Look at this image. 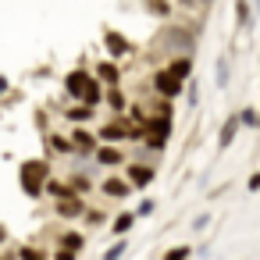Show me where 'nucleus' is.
<instances>
[{"instance_id": "b1692460", "label": "nucleus", "mask_w": 260, "mask_h": 260, "mask_svg": "<svg viewBox=\"0 0 260 260\" xmlns=\"http://www.w3.org/2000/svg\"><path fill=\"white\" fill-rule=\"evenodd\" d=\"M239 125H249V128H260V114H256L253 107H246V111H239Z\"/></svg>"}, {"instance_id": "412c9836", "label": "nucleus", "mask_w": 260, "mask_h": 260, "mask_svg": "<svg viewBox=\"0 0 260 260\" xmlns=\"http://www.w3.org/2000/svg\"><path fill=\"white\" fill-rule=\"evenodd\" d=\"M111 224H114V235H128V228L136 224V214H132V210H121Z\"/></svg>"}, {"instance_id": "2f4dec72", "label": "nucleus", "mask_w": 260, "mask_h": 260, "mask_svg": "<svg viewBox=\"0 0 260 260\" xmlns=\"http://www.w3.org/2000/svg\"><path fill=\"white\" fill-rule=\"evenodd\" d=\"M256 189H260V171H256V175H249V192H256Z\"/></svg>"}, {"instance_id": "c9c22d12", "label": "nucleus", "mask_w": 260, "mask_h": 260, "mask_svg": "<svg viewBox=\"0 0 260 260\" xmlns=\"http://www.w3.org/2000/svg\"><path fill=\"white\" fill-rule=\"evenodd\" d=\"M182 4H185V8H196V0H182Z\"/></svg>"}, {"instance_id": "a878e982", "label": "nucleus", "mask_w": 260, "mask_h": 260, "mask_svg": "<svg viewBox=\"0 0 260 260\" xmlns=\"http://www.w3.org/2000/svg\"><path fill=\"white\" fill-rule=\"evenodd\" d=\"M125 249H128V239H118V242L104 253V260H121V253H125Z\"/></svg>"}, {"instance_id": "0eeeda50", "label": "nucleus", "mask_w": 260, "mask_h": 260, "mask_svg": "<svg viewBox=\"0 0 260 260\" xmlns=\"http://www.w3.org/2000/svg\"><path fill=\"white\" fill-rule=\"evenodd\" d=\"M164 72H168L171 79H178V82H185V79L192 75V57H189V54H178V57H171Z\"/></svg>"}, {"instance_id": "f3484780", "label": "nucleus", "mask_w": 260, "mask_h": 260, "mask_svg": "<svg viewBox=\"0 0 260 260\" xmlns=\"http://www.w3.org/2000/svg\"><path fill=\"white\" fill-rule=\"evenodd\" d=\"M104 43H107V50H111V57H125L132 47H128V40L125 36H118V32H107L104 36Z\"/></svg>"}, {"instance_id": "f03ea898", "label": "nucleus", "mask_w": 260, "mask_h": 260, "mask_svg": "<svg viewBox=\"0 0 260 260\" xmlns=\"http://www.w3.org/2000/svg\"><path fill=\"white\" fill-rule=\"evenodd\" d=\"M171 114H153V118H146V146L150 150H164V143H168V136H171Z\"/></svg>"}, {"instance_id": "5701e85b", "label": "nucleus", "mask_w": 260, "mask_h": 260, "mask_svg": "<svg viewBox=\"0 0 260 260\" xmlns=\"http://www.w3.org/2000/svg\"><path fill=\"white\" fill-rule=\"evenodd\" d=\"M146 8H150V15H157V18H168V15H171V4H168V0H146Z\"/></svg>"}, {"instance_id": "39448f33", "label": "nucleus", "mask_w": 260, "mask_h": 260, "mask_svg": "<svg viewBox=\"0 0 260 260\" xmlns=\"http://www.w3.org/2000/svg\"><path fill=\"white\" fill-rule=\"evenodd\" d=\"M182 86H185V82H178V79H171V75H168L164 68H160V72L153 75V89H157V93H160L164 100H175V96L182 93Z\"/></svg>"}, {"instance_id": "58836bf2", "label": "nucleus", "mask_w": 260, "mask_h": 260, "mask_svg": "<svg viewBox=\"0 0 260 260\" xmlns=\"http://www.w3.org/2000/svg\"><path fill=\"white\" fill-rule=\"evenodd\" d=\"M256 114H260V111H256Z\"/></svg>"}, {"instance_id": "20e7f679", "label": "nucleus", "mask_w": 260, "mask_h": 260, "mask_svg": "<svg viewBox=\"0 0 260 260\" xmlns=\"http://www.w3.org/2000/svg\"><path fill=\"white\" fill-rule=\"evenodd\" d=\"M68 139H72L75 153H82V157H93V153H96V146H100V139H96V136H93L89 128H75V132H72Z\"/></svg>"}, {"instance_id": "4468645a", "label": "nucleus", "mask_w": 260, "mask_h": 260, "mask_svg": "<svg viewBox=\"0 0 260 260\" xmlns=\"http://www.w3.org/2000/svg\"><path fill=\"white\" fill-rule=\"evenodd\" d=\"M100 189H104V196H111V200H125V196L132 192V185H128L125 178H118V175H114V178H107Z\"/></svg>"}, {"instance_id": "7ed1b4c3", "label": "nucleus", "mask_w": 260, "mask_h": 260, "mask_svg": "<svg viewBox=\"0 0 260 260\" xmlns=\"http://www.w3.org/2000/svg\"><path fill=\"white\" fill-rule=\"evenodd\" d=\"M96 139H100L104 146H118L121 139H128V128H125V118H114V121H104V125H100V132H96Z\"/></svg>"}, {"instance_id": "423d86ee", "label": "nucleus", "mask_w": 260, "mask_h": 260, "mask_svg": "<svg viewBox=\"0 0 260 260\" xmlns=\"http://www.w3.org/2000/svg\"><path fill=\"white\" fill-rule=\"evenodd\" d=\"M153 175H157V171H153L150 164H128V168H125V178H128L132 189H146V185L153 182Z\"/></svg>"}, {"instance_id": "9d476101", "label": "nucleus", "mask_w": 260, "mask_h": 260, "mask_svg": "<svg viewBox=\"0 0 260 260\" xmlns=\"http://www.w3.org/2000/svg\"><path fill=\"white\" fill-rule=\"evenodd\" d=\"M89 79H93V75H89V68H75V72H72V75L64 79V89H68V96H75V100H79Z\"/></svg>"}, {"instance_id": "cd10ccee", "label": "nucleus", "mask_w": 260, "mask_h": 260, "mask_svg": "<svg viewBox=\"0 0 260 260\" xmlns=\"http://www.w3.org/2000/svg\"><path fill=\"white\" fill-rule=\"evenodd\" d=\"M82 217H86V224H89V228H96V224H104V221H107V214H104V210H86Z\"/></svg>"}, {"instance_id": "9b49d317", "label": "nucleus", "mask_w": 260, "mask_h": 260, "mask_svg": "<svg viewBox=\"0 0 260 260\" xmlns=\"http://www.w3.org/2000/svg\"><path fill=\"white\" fill-rule=\"evenodd\" d=\"M96 164H104V168H118V164H125V150H118V146H96Z\"/></svg>"}, {"instance_id": "1a4fd4ad", "label": "nucleus", "mask_w": 260, "mask_h": 260, "mask_svg": "<svg viewBox=\"0 0 260 260\" xmlns=\"http://www.w3.org/2000/svg\"><path fill=\"white\" fill-rule=\"evenodd\" d=\"M54 210H57L61 217H68V221H75V217H82V214H86V200H82V196L57 200V203H54Z\"/></svg>"}, {"instance_id": "473e14b6", "label": "nucleus", "mask_w": 260, "mask_h": 260, "mask_svg": "<svg viewBox=\"0 0 260 260\" xmlns=\"http://www.w3.org/2000/svg\"><path fill=\"white\" fill-rule=\"evenodd\" d=\"M4 93H8V79H4V75H0V96H4Z\"/></svg>"}, {"instance_id": "bb28decb", "label": "nucleus", "mask_w": 260, "mask_h": 260, "mask_svg": "<svg viewBox=\"0 0 260 260\" xmlns=\"http://www.w3.org/2000/svg\"><path fill=\"white\" fill-rule=\"evenodd\" d=\"M189 256H192V246H175L164 253V260H189Z\"/></svg>"}, {"instance_id": "f8f14e48", "label": "nucleus", "mask_w": 260, "mask_h": 260, "mask_svg": "<svg viewBox=\"0 0 260 260\" xmlns=\"http://www.w3.org/2000/svg\"><path fill=\"white\" fill-rule=\"evenodd\" d=\"M235 136H239V114H232V118L221 125V132H217V150H228V146L235 143Z\"/></svg>"}, {"instance_id": "393cba45", "label": "nucleus", "mask_w": 260, "mask_h": 260, "mask_svg": "<svg viewBox=\"0 0 260 260\" xmlns=\"http://www.w3.org/2000/svg\"><path fill=\"white\" fill-rule=\"evenodd\" d=\"M235 22L249 25V0H235Z\"/></svg>"}, {"instance_id": "e433bc0d", "label": "nucleus", "mask_w": 260, "mask_h": 260, "mask_svg": "<svg viewBox=\"0 0 260 260\" xmlns=\"http://www.w3.org/2000/svg\"><path fill=\"white\" fill-rule=\"evenodd\" d=\"M256 8H260V0H256Z\"/></svg>"}, {"instance_id": "dca6fc26", "label": "nucleus", "mask_w": 260, "mask_h": 260, "mask_svg": "<svg viewBox=\"0 0 260 260\" xmlns=\"http://www.w3.org/2000/svg\"><path fill=\"white\" fill-rule=\"evenodd\" d=\"M64 121H72L75 128H82L86 121H93V107H86V104H79V107H68V111H64Z\"/></svg>"}, {"instance_id": "c756f323", "label": "nucleus", "mask_w": 260, "mask_h": 260, "mask_svg": "<svg viewBox=\"0 0 260 260\" xmlns=\"http://www.w3.org/2000/svg\"><path fill=\"white\" fill-rule=\"evenodd\" d=\"M228 82V61H217V86Z\"/></svg>"}, {"instance_id": "f257e3e1", "label": "nucleus", "mask_w": 260, "mask_h": 260, "mask_svg": "<svg viewBox=\"0 0 260 260\" xmlns=\"http://www.w3.org/2000/svg\"><path fill=\"white\" fill-rule=\"evenodd\" d=\"M18 178H22V192L32 196V200H40V196H43V185H47V178H50V164L40 160V157H36V160H22Z\"/></svg>"}, {"instance_id": "4be33fe9", "label": "nucleus", "mask_w": 260, "mask_h": 260, "mask_svg": "<svg viewBox=\"0 0 260 260\" xmlns=\"http://www.w3.org/2000/svg\"><path fill=\"white\" fill-rule=\"evenodd\" d=\"M18 260H50V256H47L40 246H22V249H18Z\"/></svg>"}, {"instance_id": "f704fd0d", "label": "nucleus", "mask_w": 260, "mask_h": 260, "mask_svg": "<svg viewBox=\"0 0 260 260\" xmlns=\"http://www.w3.org/2000/svg\"><path fill=\"white\" fill-rule=\"evenodd\" d=\"M196 4H200V8H210V4H214V0H196Z\"/></svg>"}, {"instance_id": "72a5a7b5", "label": "nucleus", "mask_w": 260, "mask_h": 260, "mask_svg": "<svg viewBox=\"0 0 260 260\" xmlns=\"http://www.w3.org/2000/svg\"><path fill=\"white\" fill-rule=\"evenodd\" d=\"M0 242H8V228L4 224H0Z\"/></svg>"}, {"instance_id": "6ab92c4d", "label": "nucleus", "mask_w": 260, "mask_h": 260, "mask_svg": "<svg viewBox=\"0 0 260 260\" xmlns=\"http://www.w3.org/2000/svg\"><path fill=\"white\" fill-rule=\"evenodd\" d=\"M104 100H107V104H111V111H114V114H118V118H121V111H125V107H128V100H125V93H121V89H118V86H111V89H104Z\"/></svg>"}, {"instance_id": "c85d7f7f", "label": "nucleus", "mask_w": 260, "mask_h": 260, "mask_svg": "<svg viewBox=\"0 0 260 260\" xmlns=\"http://www.w3.org/2000/svg\"><path fill=\"white\" fill-rule=\"evenodd\" d=\"M153 210H157V203H153V200H143V203H139V207H136L132 214H136V217H150Z\"/></svg>"}, {"instance_id": "7c9ffc66", "label": "nucleus", "mask_w": 260, "mask_h": 260, "mask_svg": "<svg viewBox=\"0 0 260 260\" xmlns=\"http://www.w3.org/2000/svg\"><path fill=\"white\" fill-rule=\"evenodd\" d=\"M50 260H75V253H68V249H57Z\"/></svg>"}, {"instance_id": "aec40b11", "label": "nucleus", "mask_w": 260, "mask_h": 260, "mask_svg": "<svg viewBox=\"0 0 260 260\" xmlns=\"http://www.w3.org/2000/svg\"><path fill=\"white\" fill-rule=\"evenodd\" d=\"M68 185H72V192H75V196L93 192V178H86V175H68Z\"/></svg>"}, {"instance_id": "4c0bfd02", "label": "nucleus", "mask_w": 260, "mask_h": 260, "mask_svg": "<svg viewBox=\"0 0 260 260\" xmlns=\"http://www.w3.org/2000/svg\"><path fill=\"white\" fill-rule=\"evenodd\" d=\"M0 260H8V256H0Z\"/></svg>"}, {"instance_id": "ddd939ff", "label": "nucleus", "mask_w": 260, "mask_h": 260, "mask_svg": "<svg viewBox=\"0 0 260 260\" xmlns=\"http://www.w3.org/2000/svg\"><path fill=\"white\" fill-rule=\"evenodd\" d=\"M47 146H50V153H54V157H72V153H75L72 139H68V136H61V132H50V136H47Z\"/></svg>"}, {"instance_id": "a211bd4d", "label": "nucleus", "mask_w": 260, "mask_h": 260, "mask_svg": "<svg viewBox=\"0 0 260 260\" xmlns=\"http://www.w3.org/2000/svg\"><path fill=\"white\" fill-rule=\"evenodd\" d=\"M82 246H86V235H82V232H64L61 242H57V249H68V253H75V256H79Z\"/></svg>"}, {"instance_id": "6e6552de", "label": "nucleus", "mask_w": 260, "mask_h": 260, "mask_svg": "<svg viewBox=\"0 0 260 260\" xmlns=\"http://www.w3.org/2000/svg\"><path fill=\"white\" fill-rule=\"evenodd\" d=\"M104 89H111V86H118L121 82V68L114 64V61H104V64H96V75H93Z\"/></svg>"}, {"instance_id": "2eb2a0df", "label": "nucleus", "mask_w": 260, "mask_h": 260, "mask_svg": "<svg viewBox=\"0 0 260 260\" xmlns=\"http://www.w3.org/2000/svg\"><path fill=\"white\" fill-rule=\"evenodd\" d=\"M79 100H82V104H86V107H93V111H96V104H104V86H100V82H96V79H89V82H86V89H82V96H79Z\"/></svg>"}]
</instances>
